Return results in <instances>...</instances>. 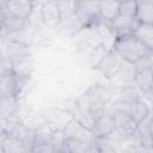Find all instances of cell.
<instances>
[{
  "label": "cell",
  "instance_id": "cb8c5ba5",
  "mask_svg": "<svg viewBox=\"0 0 153 153\" xmlns=\"http://www.w3.org/2000/svg\"><path fill=\"white\" fill-rule=\"evenodd\" d=\"M134 67H135L136 71H139V69H146V68L153 71V50H149L143 59H141L139 62H136L134 65Z\"/></svg>",
  "mask_w": 153,
  "mask_h": 153
},
{
  "label": "cell",
  "instance_id": "484cf974",
  "mask_svg": "<svg viewBox=\"0 0 153 153\" xmlns=\"http://www.w3.org/2000/svg\"><path fill=\"white\" fill-rule=\"evenodd\" d=\"M85 153H99V152H98V149H97V147H96V145L93 142V143L90 145V147L87 148V151Z\"/></svg>",
  "mask_w": 153,
  "mask_h": 153
},
{
  "label": "cell",
  "instance_id": "9c48e42d",
  "mask_svg": "<svg viewBox=\"0 0 153 153\" xmlns=\"http://www.w3.org/2000/svg\"><path fill=\"white\" fill-rule=\"evenodd\" d=\"M118 57L120 56L112 49H110L105 54V56L102 59V61L98 63V66L96 68H98L108 78L115 76L120 72V68H121V63L118 61Z\"/></svg>",
  "mask_w": 153,
  "mask_h": 153
},
{
  "label": "cell",
  "instance_id": "4316f807",
  "mask_svg": "<svg viewBox=\"0 0 153 153\" xmlns=\"http://www.w3.org/2000/svg\"><path fill=\"white\" fill-rule=\"evenodd\" d=\"M140 153H153V146H151V147H140Z\"/></svg>",
  "mask_w": 153,
  "mask_h": 153
},
{
  "label": "cell",
  "instance_id": "d4e9b609",
  "mask_svg": "<svg viewBox=\"0 0 153 153\" xmlns=\"http://www.w3.org/2000/svg\"><path fill=\"white\" fill-rule=\"evenodd\" d=\"M122 153H140V146L139 145H130L126 149H123Z\"/></svg>",
  "mask_w": 153,
  "mask_h": 153
},
{
  "label": "cell",
  "instance_id": "5bb4252c",
  "mask_svg": "<svg viewBox=\"0 0 153 153\" xmlns=\"http://www.w3.org/2000/svg\"><path fill=\"white\" fill-rule=\"evenodd\" d=\"M134 84L136 88L143 94L153 90V71L152 69H139L134 76Z\"/></svg>",
  "mask_w": 153,
  "mask_h": 153
},
{
  "label": "cell",
  "instance_id": "30bf717a",
  "mask_svg": "<svg viewBox=\"0 0 153 153\" xmlns=\"http://www.w3.org/2000/svg\"><path fill=\"white\" fill-rule=\"evenodd\" d=\"M30 147L20 139L1 131V153H26Z\"/></svg>",
  "mask_w": 153,
  "mask_h": 153
},
{
  "label": "cell",
  "instance_id": "8992f818",
  "mask_svg": "<svg viewBox=\"0 0 153 153\" xmlns=\"http://www.w3.org/2000/svg\"><path fill=\"white\" fill-rule=\"evenodd\" d=\"M115 130H116V126L112 112H104L99 117H97L92 134L94 139H102L110 136L112 133H115Z\"/></svg>",
  "mask_w": 153,
  "mask_h": 153
},
{
  "label": "cell",
  "instance_id": "8fae6325",
  "mask_svg": "<svg viewBox=\"0 0 153 153\" xmlns=\"http://www.w3.org/2000/svg\"><path fill=\"white\" fill-rule=\"evenodd\" d=\"M120 6L121 1H99V14L100 22L105 24H111L120 14Z\"/></svg>",
  "mask_w": 153,
  "mask_h": 153
},
{
  "label": "cell",
  "instance_id": "6da1fadb",
  "mask_svg": "<svg viewBox=\"0 0 153 153\" xmlns=\"http://www.w3.org/2000/svg\"><path fill=\"white\" fill-rule=\"evenodd\" d=\"M112 50L126 62L135 65L141 59H143L149 51L133 33L117 36Z\"/></svg>",
  "mask_w": 153,
  "mask_h": 153
},
{
  "label": "cell",
  "instance_id": "7a4b0ae2",
  "mask_svg": "<svg viewBox=\"0 0 153 153\" xmlns=\"http://www.w3.org/2000/svg\"><path fill=\"white\" fill-rule=\"evenodd\" d=\"M75 14L84 29H93L100 23L99 1H76Z\"/></svg>",
  "mask_w": 153,
  "mask_h": 153
},
{
  "label": "cell",
  "instance_id": "ac0fdd59",
  "mask_svg": "<svg viewBox=\"0 0 153 153\" xmlns=\"http://www.w3.org/2000/svg\"><path fill=\"white\" fill-rule=\"evenodd\" d=\"M90 145H91L90 142H86L84 140L67 136L63 152H66V153H85L87 151V148L90 147Z\"/></svg>",
  "mask_w": 153,
  "mask_h": 153
},
{
  "label": "cell",
  "instance_id": "d6986e66",
  "mask_svg": "<svg viewBox=\"0 0 153 153\" xmlns=\"http://www.w3.org/2000/svg\"><path fill=\"white\" fill-rule=\"evenodd\" d=\"M17 97H4L1 98V105H0V111H1V118H7L11 116H14V112L17 110Z\"/></svg>",
  "mask_w": 153,
  "mask_h": 153
},
{
  "label": "cell",
  "instance_id": "3957f363",
  "mask_svg": "<svg viewBox=\"0 0 153 153\" xmlns=\"http://www.w3.org/2000/svg\"><path fill=\"white\" fill-rule=\"evenodd\" d=\"M32 10H33L32 1H27V0L0 1V18L6 16H12L29 22Z\"/></svg>",
  "mask_w": 153,
  "mask_h": 153
},
{
  "label": "cell",
  "instance_id": "ffe728a7",
  "mask_svg": "<svg viewBox=\"0 0 153 153\" xmlns=\"http://www.w3.org/2000/svg\"><path fill=\"white\" fill-rule=\"evenodd\" d=\"M120 16L137 18V1H121Z\"/></svg>",
  "mask_w": 153,
  "mask_h": 153
},
{
  "label": "cell",
  "instance_id": "2e32d148",
  "mask_svg": "<svg viewBox=\"0 0 153 153\" xmlns=\"http://www.w3.org/2000/svg\"><path fill=\"white\" fill-rule=\"evenodd\" d=\"M12 65H13V72L16 76L22 80H27L33 71V61L31 60L30 56L19 59L12 62Z\"/></svg>",
  "mask_w": 153,
  "mask_h": 153
},
{
  "label": "cell",
  "instance_id": "9a60e30c",
  "mask_svg": "<svg viewBox=\"0 0 153 153\" xmlns=\"http://www.w3.org/2000/svg\"><path fill=\"white\" fill-rule=\"evenodd\" d=\"M133 35L148 49L153 50V24L140 23L136 25Z\"/></svg>",
  "mask_w": 153,
  "mask_h": 153
},
{
  "label": "cell",
  "instance_id": "4fadbf2b",
  "mask_svg": "<svg viewBox=\"0 0 153 153\" xmlns=\"http://www.w3.org/2000/svg\"><path fill=\"white\" fill-rule=\"evenodd\" d=\"M63 131H65V134L68 137L80 139V140H84V141L90 142V143H93L94 142V136H93L92 131H90L88 129H86L85 127H82L74 118L68 123V126L65 128Z\"/></svg>",
  "mask_w": 153,
  "mask_h": 153
},
{
  "label": "cell",
  "instance_id": "5b68a950",
  "mask_svg": "<svg viewBox=\"0 0 153 153\" xmlns=\"http://www.w3.org/2000/svg\"><path fill=\"white\" fill-rule=\"evenodd\" d=\"M115 126H116V133L123 137H134L137 133L139 124L126 112L121 110H114L112 111Z\"/></svg>",
  "mask_w": 153,
  "mask_h": 153
},
{
  "label": "cell",
  "instance_id": "44dd1931",
  "mask_svg": "<svg viewBox=\"0 0 153 153\" xmlns=\"http://www.w3.org/2000/svg\"><path fill=\"white\" fill-rule=\"evenodd\" d=\"M137 99H140V94L137 92L136 86L135 87L127 86L122 90V92L120 94V102H122V103H130V102H134Z\"/></svg>",
  "mask_w": 153,
  "mask_h": 153
},
{
  "label": "cell",
  "instance_id": "ba28073f",
  "mask_svg": "<svg viewBox=\"0 0 153 153\" xmlns=\"http://www.w3.org/2000/svg\"><path fill=\"white\" fill-rule=\"evenodd\" d=\"M43 24L49 29H55L62 22V14L57 1H44L42 7Z\"/></svg>",
  "mask_w": 153,
  "mask_h": 153
},
{
  "label": "cell",
  "instance_id": "603a6c76",
  "mask_svg": "<svg viewBox=\"0 0 153 153\" xmlns=\"http://www.w3.org/2000/svg\"><path fill=\"white\" fill-rule=\"evenodd\" d=\"M55 148L50 142H33L30 153H54Z\"/></svg>",
  "mask_w": 153,
  "mask_h": 153
},
{
  "label": "cell",
  "instance_id": "7c38bea8",
  "mask_svg": "<svg viewBox=\"0 0 153 153\" xmlns=\"http://www.w3.org/2000/svg\"><path fill=\"white\" fill-rule=\"evenodd\" d=\"M0 19H1V37L2 38H5L6 35L11 36V35H14V33L22 31L29 24L27 20L20 19L17 17H12V16H6Z\"/></svg>",
  "mask_w": 153,
  "mask_h": 153
},
{
  "label": "cell",
  "instance_id": "7402d4cb",
  "mask_svg": "<svg viewBox=\"0 0 153 153\" xmlns=\"http://www.w3.org/2000/svg\"><path fill=\"white\" fill-rule=\"evenodd\" d=\"M67 135L63 130H54L51 136V145L55 148V151H63L65 143H66Z\"/></svg>",
  "mask_w": 153,
  "mask_h": 153
},
{
  "label": "cell",
  "instance_id": "52a82bcc",
  "mask_svg": "<svg viewBox=\"0 0 153 153\" xmlns=\"http://www.w3.org/2000/svg\"><path fill=\"white\" fill-rule=\"evenodd\" d=\"M67 110L72 114L73 118H74L78 123H80L82 127H85V128L88 129L90 131L93 130V127H94L97 116H96L90 109H87V108H85V106L78 104L76 100H75V102L73 103V105H72L69 109H67Z\"/></svg>",
  "mask_w": 153,
  "mask_h": 153
},
{
  "label": "cell",
  "instance_id": "83f0119b",
  "mask_svg": "<svg viewBox=\"0 0 153 153\" xmlns=\"http://www.w3.org/2000/svg\"><path fill=\"white\" fill-rule=\"evenodd\" d=\"M145 121H146V122H148V123L151 124V128H152V133H153V112H149L148 117H147Z\"/></svg>",
  "mask_w": 153,
  "mask_h": 153
},
{
  "label": "cell",
  "instance_id": "277c9868",
  "mask_svg": "<svg viewBox=\"0 0 153 153\" xmlns=\"http://www.w3.org/2000/svg\"><path fill=\"white\" fill-rule=\"evenodd\" d=\"M116 110H121L123 112H126L127 115H129L137 124H141L149 115L151 112V108L149 105L142 100L141 98L130 103H122L118 102V105L115 108Z\"/></svg>",
  "mask_w": 153,
  "mask_h": 153
},
{
  "label": "cell",
  "instance_id": "e0dca14e",
  "mask_svg": "<svg viewBox=\"0 0 153 153\" xmlns=\"http://www.w3.org/2000/svg\"><path fill=\"white\" fill-rule=\"evenodd\" d=\"M137 20L153 24V1H137Z\"/></svg>",
  "mask_w": 153,
  "mask_h": 153
}]
</instances>
